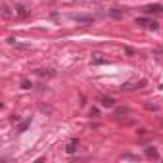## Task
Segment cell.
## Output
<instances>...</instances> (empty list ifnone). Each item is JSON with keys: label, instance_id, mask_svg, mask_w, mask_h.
<instances>
[{"label": "cell", "instance_id": "6da1fadb", "mask_svg": "<svg viewBox=\"0 0 163 163\" xmlns=\"http://www.w3.org/2000/svg\"><path fill=\"white\" fill-rule=\"evenodd\" d=\"M134 23L140 25V27H146V29H154V31L159 29V23L155 21V19H150V17H136Z\"/></svg>", "mask_w": 163, "mask_h": 163}, {"label": "cell", "instance_id": "7a4b0ae2", "mask_svg": "<svg viewBox=\"0 0 163 163\" xmlns=\"http://www.w3.org/2000/svg\"><path fill=\"white\" fill-rule=\"evenodd\" d=\"M148 84V81L146 79H140V81H129V83H125L121 86V90H125V92H129V90H134V88H142V86H146Z\"/></svg>", "mask_w": 163, "mask_h": 163}, {"label": "cell", "instance_id": "3957f363", "mask_svg": "<svg viewBox=\"0 0 163 163\" xmlns=\"http://www.w3.org/2000/svg\"><path fill=\"white\" fill-rule=\"evenodd\" d=\"M144 12L146 14H163V4H148L144 6Z\"/></svg>", "mask_w": 163, "mask_h": 163}, {"label": "cell", "instance_id": "277c9868", "mask_svg": "<svg viewBox=\"0 0 163 163\" xmlns=\"http://www.w3.org/2000/svg\"><path fill=\"white\" fill-rule=\"evenodd\" d=\"M77 144H79V140H77V138L69 140V142H67V146H65V154H69V155H73L75 152H77Z\"/></svg>", "mask_w": 163, "mask_h": 163}, {"label": "cell", "instance_id": "5b68a950", "mask_svg": "<svg viewBox=\"0 0 163 163\" xmlns=\"http://www.w3.org/2000/svg\"><path fill=\"white\" fill-rule=\"evenodd\" d=\"M8 42L12 44V46L19 48V50H29V48H31V44H27V42H19V40H15V38H12V37L8 38Z\"/></svg>", "mask_w": 163, "mask_h": 163}, {"label": "cell", "instance_id": "8992f818", "mask_svg": "<svg viewBox=\"0 0 163 163\" xmlns=\"http://www.w3.org/2000/svg\"><path fill=\"white\" fill-rule=\"evenodd\" d=\"M107 14L111 15V17H115V19H119V17H123V15L127 14V8H111V10H107Z\"/></svg>", "mask_w": 163, "mask_h": 163}, {"label": "cell", "instance_id": "52a82bcc", "mask_svg": "<svg viewBox=\"0 0 163 163\" xmlns=\"http://www.w3.org/2000/svg\"><path fill=\"white\" fill-rule=\"evenodd\" d=\"M71 19L77 21V23H92L94 21L92 15H71Z\"/></svg>", "mask_w": 163, "mask_h": 163}, {"label": "cell", "instance_id": "ba28073f", "mask_svg": "<svg viewBox=\"0 0 163 163\" xmlns=\"http://www.w3.org/2000/svg\"><path fill=\"white\" fill-rule=\"evenodd\" d=\"M29 127H31V117H29V119H25V121H19V123H17V129H15V130L21 134V132H25Z\"/></svg>", "mask_w": 163, "mask_h": 163}, {"label": "cell", "instance_id": "9c48e42d", "mask_svg": "<svg viewBox=\"0 0 163 163\" xmlns=\"http://www.w3.org/2000/svg\"><path fill=\"white\" fill-rule=\"evenodd\" d=\"M100 104H102L104 107H113V106H115V100L109 98V96H104L102 100H100Z\"/></svg>", "mask_w": 163, "mask_h": 163}, {"label": "cell", "instance_id": "30bf717a", "mask_svg": "<svg viewBox=\"0 0 163 163\" xmlns=\"http://www.w3.org/2000/svg\"><path fill=\"white\" fill-rule=\"evenodd\" d=\"M146 155H148V157H152V159H159L157 150H155V148H152V146H150V148H146Z\"/></svg>", "mask_w": 163, "mask_h": 163}, {"label": "cell", "instance_id": "8fae6325", "mask_svg": "<svg viewBox=\"0 0 163 163\" xmlns=\"http://www.w3.org/2000/svg\"><path fill=\"white\" fill-rule=\"evenodd\" d=\"M92 63L94 65H102V63H107L106 58H100V54H92Z\"/></svg>", "mask_w": 163, "mask_h": 163}, {"label": "cell", "instance_id": "7c38bea8", "mask_svg": "<svg viewBox=\"0 0 163 163\" xmlns=\"http://www.w3.org/2000/svg\"><path fill=\"white\" fill-rule=\"evenodd\" d=\"M144 107L148 109V111H157V109H159L157 104H150V102H146V104H144Z\"/></svg>", "mask_w": 163, "mask_h": 163}, {"label": "cell", "instance_id": "4fadbf2b", "mask_svg": "<svg viewBox=\"0 0 163 163\" xmlns=\"http://www.w3.org/2000/svg\"><path fill=\"white\" fill-rule=\"evenodd\" d=\"M21 88H23V90L33 88V83H31V81H23V83H21Z\"/></svg>", "mask_w": 163, "mask_h": 163}, {"label": "cell", "instance_id": "5bb4252c", "mask_svg": "<svg viewBox=\"0 0 163 163\" xmlns=\"http://www.w3.org/2000/svg\"><path fill=\"white\" fill-rule=\"evenodd\" d=\"M121 159H132V161H136L138 159V155H132V154H123Z\"/></svg>", "mask_w": 163, "mask_h": 163}, {"label": "cell", "instance_id": "9a60e30c", "mask_svg": "<svg viewBox=\"0 0 163 163\" xmlns=\"http://www.w3.org/2000/svg\"><path fill=\"white\" fill-rule=\"evenodd\" d=\"M123 50H125L129 56H134V54H136V50H134V48H130V46H123Z\"/></svg>", "mask_w": 163, "mask_h": 163}, {"label": "cell", "instance_id": "2e32d148", "mask_svg": "<svg viewBox=\"0 0 163 163\" xmlns=\"http://www.w3.org/2000/svg\"><path fill=\"white\" fill-rule=\"evenodd\" d=\"M15 10H17V14H19V15H25V14H27L25 6H15Z\"/></svg>", "mask_w": 163, "mask_h": 163}, {"label": "cell", "instance_id": "e0dca14e", "mask_svg": "<svg viewBox=\"0 0 163 163\" xmlns=\"http://www.w3.org/2000/svg\"><path fill=\"white\" fill-rule=\"evenodd\" d=\"M115 113H117V115H121V113H129V109H127V107H119Z\"/></svg>", "mask_w": 163, "mask_h": 163}, {"label": "cell", "instance_id": "ac0fdd59", "mask_svg": "<svg viewBox=\"0 0 163 163\" xmlns=\"http://www.w3.org/2000/svg\"><path fill=\"white\" fill-rule=\"evenodd\" d=\"M10 14H12V12H10V8H8V4H4V15H6V17H8V15Z\"/></svg>", "mask_w": 163, "mask_h": 163}, {"label": "cell", "instance_id": "d6986e66", "mask_svg": "<svg viewBox=\"0 0 163 163\" xmlns=\"http://www.w3.org/2000/svg\"><path fill=\"white\" fill-rule=\"evenodd\" d=\"M98 117V109H96V107H92V109H90V117Z\"/></svg>", "mask_w": 163, "mask_h": 163}, {"label": "cell", "instance_id": "ffe728a7", "mask_svg": "<svg viewBox=\"0 0 163 163\" xmlns=\"http://www.w3.org/2000/svg\"><path fill=\"white\" fill-rule=\"evenodd\" d=\"M12 121H14V123H19V115H12Z\"/></svg>", "mask_w": 163, "mask_h": 163}]
</instances>
